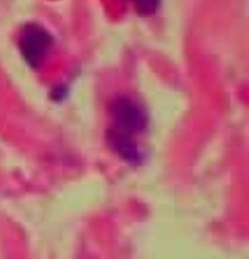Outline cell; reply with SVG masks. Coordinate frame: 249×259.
Segmentation results:
<instances>
[{
    "label": "cell",
    "mask_w": 249,
    "mask_h": 259,
    "mask_svg": "<svg viewBox=\"0 0 249 259\" xmlns=\"http://www.w3.org/2000/svg\"><path fill=\"white\" fill-rule=\"evenodd\" d=\"M18 47L26 64L32 69H38L44 64L51 51L53 36L41 25H25L19 35Z\"/></svg>",
    "instance_id": "1"
},
{
    "label": "cell",
    "mask_w": 249,
    "mask_h": 259,
    "mask_svg": "<svg viewBox=\"0 0 249 259\" xmlns=\"http://www.w3.org/2000/svg\"><path fill=\"white\" fill-rule=\"evenodd\" d=\"M111 117H112V128L124 131L127 134H139L147 127V114L140 104L134 99L121 96L111 104Z\"/></svg>",
    "instance_id": "2"
},
{
    "label": "cell",
    "mask_w": 249,
    "mask_h": 259,
    "mask_svg": "<svg viewBox=\"0 0 249 259\" xmlns=\"http://www.w3.org/2000/svg\"><path fill=\"white\" fill-rule=\"evenodd\" d=\"M107 140L112 152L118 156L119 159L126 160L131 165H140L144 160V153L137 144L133 134H127L124 131L117 128H109L107 134Z\"/></svg>",
    "instance_id": "3"
},
{
    "label": "cell",
    "mask_w": 249,
    "mask_h": 259,
    "mask_svg": "<svg viewBox=\"0 0 249 259\" xmlns=\"http://www.w3.org/2000/svg\"><path fill=\"white\" fill-rule=\"evenodd\" d=\"M136 5V9L139 11V13H142L144 16L153 15L159 11L162 0H133Z\"/></svg>",
    "instance_id": "4"
},
{
    "label": "cell",
    "mask_w": 249,
    "mask_h": 259,
    "mask_svg": "<svg viewBox=\"0 0 249 259\" xmlns=\"http://www.w3.org/2000/svg\"><path fill=\"white\" fill-rule=\"evenodd\" d=\"M67 95V88H64V86H59V88H56V89H53V92H51V96L56 99V101H61V99H64V96Z\"/></svg>",
    "instance_id": "5"
}]
</instances>
